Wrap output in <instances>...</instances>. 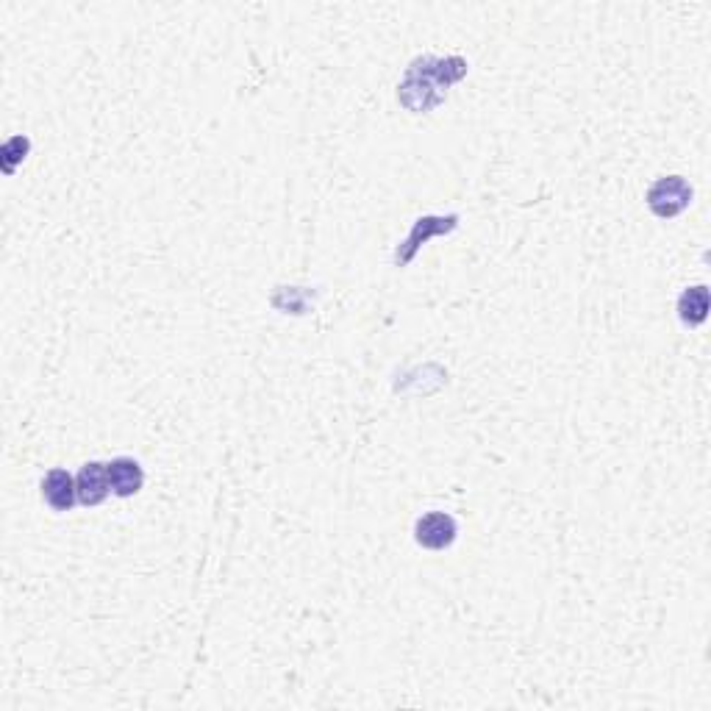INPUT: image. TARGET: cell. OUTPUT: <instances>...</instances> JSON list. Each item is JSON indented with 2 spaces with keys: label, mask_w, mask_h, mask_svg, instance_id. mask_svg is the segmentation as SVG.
<instances>
[{
  "label": "cell",
  "mask_w": 711,
  "mask_h": 711,
  "mask_svg": "<svg viewBox=\"0 0 711 711\" xmlns=\"http://www.w3.org/2000/svg\"><path fill=\"white\" fill-rule=\"evenodd\" d=\"M42 498L48 503L53 512H70L78 500V492H75V478L62 467L50 470L45 478H42Z\"/></svg>",
  "instance_id": "obj_6"
},
{
  "label": "cell",
  "mask_w": 711,
  "mask_h": 711,
  "mask_svg": "<svg viewBox=\"0 0 711 711\" xmlns=\"http://www.w3.org/2000/svg\"><path fill=\"white\" fill-rule=\"evenodd\" d=\"M678 317L687 325L703 323L709 317V287L698 284V287L684 289L678 298Z\"/></svg>",
  "instance_id": "obj_7"
},
{
  "label": "cell",
  "mask_w": 711,
  "mask_h": 711,
  "mask_svg": "<svg viewBox=\"0 0 711 711\" xmlns=\"http://www.w3.org/2000/svg\"><path fill=\"white\" fill-rule=\"evenodd\" d=\"M459 525L456 520L445 512H428L423 514L417 525H414V539L420 548L428 550H445L456 542Z\"/></svg>",
  "instance_id": "obj_2"
},
{
  "label": "cell",
  "mask_w": 711,
  "mask_h": 711,
  "mask_svg": "<svg viewBox=\"0 0 711 711\" xmlns=\"http://www.w3.org/2000/svg\"><path fill=\"white\" fill-rule=\"evenodd\" d=\"M689 203H692V187L687 184V178H681V175L659 178L648 189L650 212L656 214V217H662V220H670L675 214H681Z\"/></svg>",
  "instance_id": "obj_1"
},
{
  "label": "cell",
  "mask_w": 711,
  "mask_h": 711,
  "mask_svg": "<svg viewBox=\"0 0 711 711\" xmlns=\"http://www.w3.org/2000/svg\"><path fill=\"white\" fill-rule=\"evenodd\" d=\"M456 223H459V217H456V214H453V217H420V220L414 223V231L409 234V239L403 242V248H398L395 264H398V267H403V264L412 262L414 253H417V248L423 245L425 239L434 237V234H448V231H453V228H456Z\"/></svg>",
  "instance_id": "obj_4"
},
{
  "label": "cell",
  "mask_w": 711,
  "mask_h": 711,
  "mask_svg": "<svg viewBox=\"0 0 711 711\" xmlns=\"http://www.w3.org/2000/svg\"><path fill=\"white\" fill-rule=\"evenodd\" d=\"M106 470H109V487H112L117 498H131L145 484L142 464L137 459H131V456H117V459L106 464Z\"/></svg>",
  "instance_id": "obj_5"
},
{
  "label": "cell",
  "mask_w": 711,
  "mask_h": 711,
  "mask_svg": "<svg viewBox=\"0 0 711 711\" xmlns=\"http://www.w3.org/2000/svg\"><path fill=\"white\" fill-rule=\"evenodd\" d=\"M75 492H78V503L81 506H98L109 498V470L106 464L89 462L81 467V473L75 475Z\"/></svg>",
  "instance_id": "obj_3"
}]
</instances>
